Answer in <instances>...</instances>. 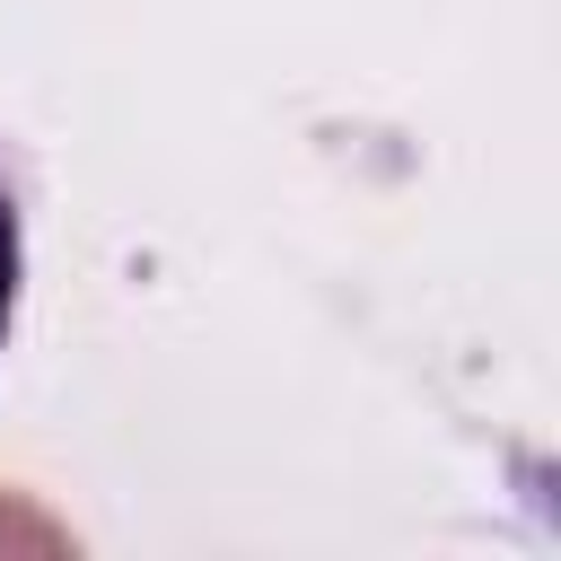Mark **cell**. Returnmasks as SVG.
Here are the masks:
<instances>
[{
    "mask_svg": "<svg viewBox=\"0 0 561 561\" xmlns=\"http://www.w3.org/2000/svg\"><path fill=\"white\" fill-rule=\"evenodd\" d=\"M18 272H26V245H18V202L0 184V342H9V316H18Z\"/></svg>",
    "mask_w": 561,
    "mask_h": 561,
    "instance_id": "1",
    "label": "cell"
},
{
    "mask_svg": "<svg viewBox=\"0 0 561 561\" xmlns=\"http://www.w3.org/2000/svg\"><path fill=\"white\" fill-rule=\"evenodd\" d=\"M0 543H26V552H61L70 535H61L44 508H26V500H0Z\"/></svg>",
    "mask_w": 561,
    "mask_h": 561,
    "instance_id": "2",
    "label": "cell"
}]
</instances>
